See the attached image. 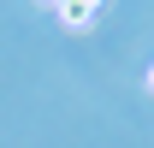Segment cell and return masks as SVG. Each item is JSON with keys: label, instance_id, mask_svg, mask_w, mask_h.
<instances>
[{"label": "cell", "instance_id": "obj_1", "mask_svg": "<svg viewBox=\"0 0 154 148\" xmlns=\"http://www.w3.org/2000/svg\"><path fill=\"white\" fill-rule=\"evenodd\" d=\"M95 12H101V0H59V18L71 24V30H89Z\"/></svg>", "mask_w": 154, "mask_h": 148}, {"label": "cell", "instance_id": "obj_2", "mask_svg": "<svg viewBox=\"0 0 154 148\" xmlns=\"http://www.w3.org/2000/svg\"><path fill=\"white\" fill-rule=\"evenodd\" d=\"M148 95H154V65H148Z\"/></svg>", "mask_w": 154, "mask_h": 148}, {"label": "cell", "instance_id": "obj_3", "mask_svg": "<svg viewBox=\"0 0 154 148\" xmlns=\"http://www.w3.org/2000/svg\"><path fill=\"white\" fill-rule=\"evenodd\" d=\"M48 6H59V0H48Z\"/></svg>", "mask_w": 154, "mask_h": 148}]
</instances>
